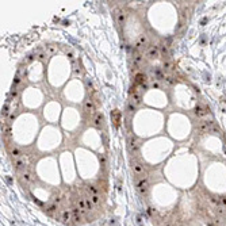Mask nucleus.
Here are the masks:
<instances>
[{"instance_id":"obj_9","label":"nucleus","mask_w":226,"mask_h":226,"mask_svg":"<svg viewBox=\"0 0 226 226\" xmlns=\"http://www.w3.org/2000/svg\"><path fill=\"white\" fill-rule=\"evenodd\" d=\"M148 35L146 34H140V35L137 37V39H136V49H141V48H144V46H146L148 45Z\"/></svg>"},{"instance_id":"obj_2","label":"nucleus","mask_w":226,"mask_h":226,"mask_svg":"<svg viewBox=\"0 0 226 226\" xmlns=\"http://www.w3.org/2000/svg\"><path fill=\"white\" fill-rule=\"evenodd\" d=\"M127 148H129V152H130L131 155H138V152H140V142L137 141L136 137H129Z\"/></svg>"},{"instance_id":"obj_15","label":"nucleus","mask_w":226,"mask_h":226,"mask_svg":"<svg viewBox=\"0 0 226 226\" xmlns=\"http://www.w3.org/2000/svg\"><path fill=\"white\" fill-rule=\"evenodd\" d=\"M10 153H11L12 159H16V160H19L22 156H23V152H22V149H20V148H18V146H12L11 150H10Z\"/></svg>"},{"instance_id":"obj_40","label":"nucleus","mask_w":226,"mask_h":226,"mask_svg":"<svg viewBox=\"0 0 226 226\" xmlns=\"http://www.w3.org/2000/svg\"><path fill=\"white\" fill-rule=\"evenodd\" d=\"M24 73H26V71H24V68H19L18 69V76H24Z\"/></svg>"},{"instance_id":"obj_19","label":"nucleus","mask_w":226,"mask_h":226,"mask_svg":"<svg viewBox=\"0 0 226 226\" xmlns=\"http://www.w3.org/2000/svg\"><path fill=\"white\" fill-rule=\"evenodd\" d=\"M173 62L171 61V60H165L164 64H162V71L165 72H172V69H173Z\"/></svg>"},{"instance_id":"obj_41","label":"nucleus","mask_w":226,"mask_h":226,"mask_svg":"<svg viewBox=\"0 0 226 226\" xmlns=\"http://www.w3.org/2000/svg\"><path fill=\"white\" fill-rule=\"evenodd\" d=\"M152 87H153V88H160L161 86H160V83H159L157 80H153L152 81Z\"/></svg>"},{"instance_id":"obj_30","label":"nucleus","mask_w":226,"mask_h":226,"mask_svg":"<svg viewBox=\"0 0 226 226\" xmlns=\"http://www.w3.org/2000/svg\"><path fill=\"white\" fill-rule=\"evenodd\" d=\"M112 119H114L115 126H118V123H119V111L118 110H114V112H112Z\"/></svg>"},{"instance_id":"obj_39","label":"nucleus","mask_w":226,"mask_h":226,"mask_svg":"<svg viewBox=\"0 0 226 226\" xmlns=\"http://www.w3.org/2000/svg\"><path fill=\"white\" fill-rule=\"evenodd\" d=\"M219 206H222V207H225V209H226V196L219 198Z\"/></svg>"},{"instance_id":"obj_23","label":"nucleus","mask_w":226,"mask_h":226,"mask_svg":"<svg viewBox=\"0 0 226 226\" xmlns=\"http://www.w3.org/2000/svg\"><path fill=\"white\" fill-rule=\"evenodd\" d=\"M2 133L4 134V136H10V133H11V126H10V123H8V122L3 123V126H2Z\"/></svg>"},{"instance_id":"obj_24","label":"nucleus","mask_w":226,"mask_h":226,"mask_svg":"<svg viewBox=\"0 0 226 226\" xmlns=\"http://www.w3.org/2000/svg\"><path fill=\"white\" fill-rule=\"evenodd\" d=\"M46 53H48V56H54L56 53H57V46L48 45V46H46Z\"/></svg>"},{"instance_id":"obj_34","label":"nucleus","mask_w":226,"mask_h":226,"mask_svg":"<svg viewBox=\"0 0 226 226\" xmlns=\"http://www.w3.org/2000/svg\"><path fill=\"white\" fill-rule=\"evenodd\" d=\"M210 203H211L213 206L218 207V206H219V198H217V196H210Z\"/></svg>"},{"instance_id":"obj_29","label":"nucleus","mask_w":226,"mask_h":226,"mask_svg":"<svg viewBox=\"0 0 226 226\" xmlns=\"http://www.w3.org/2000/svg\"><path fill=\"white\" fill-rule=\"evenodd\" d=\"M89 199H91V202H92L95 206L100 205V196L99 195H89Z\"/></svg>"},{"instance_id":"obj_25","label":"nucleus","mask_w":226,"mask_h":226,"mask_svg":"<svg viewBox=\"0 0 226 226\" xmlns=\"http://www.w3.org/2000/svg\"><path fill=\"white\" fill-rule=\"evenodd\" d=\"M164 83H165V86H167V87H172L175 84V77L171 76V75H168V76H165Z\"/></svg>"},{"instance_id":"obj_12","label":"nucleus","mask_w":226,"mask_h":226,"mask_svg":"<svg viewBox=\"0 0 226 226\" xmlns=\"http://www.w3.org/2000/svg\"><path fill=\"white\" fill-rule=\"evenodd\" d=\"M103 123H104V115H103L102 112L95 114V117H93V125H95V127L100 129L103 126Z\"/></svg>"},{"instance_id":"obj_28","label":"nucleus","mask_w":226,"mask_h":226,"mask_svg":"<svg viewBox=\"0 0 226 226\" xmlns=\"http://www.w3.org/2000/svg\"><path fill=\"white\" fill-rule=\"evenodd\" d=\"M46 57H48V53L43 52V50H39V52L37 53V58L41 60V61H45Z\"/></svg>"},{"instance_id":"obj_21","label":"nucleus","mask_w":226,"mask_h":226,"mask_svg":"<svg viewBox=\"0 0 226 226\" xmlns=\"http://www.w3.org/2000/svg\"><path fill=\"white\" fill-rule=\"evenodd\" d=\"M35 57H37V54H34V53H30V54H27L26 57L23 58V64L24 65H29V64H31V62L35 60Z\"/></svg>"},{"instance_id":"obj_46","label":"nucleus","mask_w":226,"mask_h":226,"mask_svg":"<svg viewBox=\"0 0 226 226\" xmlns=\"http://www.w3.org/2000/svg\"><path fill=\"white\" fill-rule=\"evenodd\" d=\"M176 226H184V224H181V222H177Z\"/></svg>"},{"instance_id":"obj_27","label":"nucleus","mask_w":226,"mask_h":226,"mask_svg":"<svg viewBox=\"0 0 226 226\" xmlns=\"http://www.w3.org/2000/svg\"><path fill=\"white\" fill-rule=\"evenodd\" d=\"M87 191L89 192V195H98L99 190L96 186H92V184H89V186H87Z\"/></svg>"},{"instance_id":"obj_22","label":"nucleus","mask_w":226,"mask_h":226,"mask_svg":"<svg viewBox=\"0 0 226 226\" xmlns=\"http://www.w3.org/2000/svg\"><path fill=\"white\" fill-rule=\"evenodd\" d=\"M15 168H16L18 171H22V169L24 171V169H26V162H24L22 159L16 160V161H15Z\"/></svg>"},{"instance_id":"obj_33","label":"nucleus","mask_w":226,"mask_h":226,"mask_svg":"<svg viewBox=\"0 0 226 226\" xmlns=\"http://www.w3.org/2000/svg\"><path fill=\"white\" fill-rule=\"evenodd\" d=\"M99 161H100V165H102V167H106V165H107V159H106V156L102 155V153L99 155Z\"/></svg>"},{"instance_id":"obj_3","label":"nucleus","mask_w":226,"mask_h":226,"mask_svg":"<svg viewBox=\"0 0 226 226\" xmlns=\"http://www.w3.org/2000/svg\"><path fill=\"white\" fill-rule=\"evenodd\" d=\"M146 57L150 58V60H155V58H159L160 57V48L157 45H149L146 48Z\"/></svg>"},{"instance_id":"obj_26","label":"nucleus","mask_w":226,"mask_h":226,"mask_svg":"<svg viewBox=\"0 0 226 226\" xmlns=\"http://www.w3.org/2000/svg\"><path fill=\"white\" fill-rule=\"evenodd\" d=\"M58 209V205H56V203H52V205H49V206H46V209H45V211L48 213V214H53V213L56 211V210Z\"/></svg>"},{"instance_id":"obj_16","label":"nucleus","mask_w":226,"mask_h":226,"mask_svg":"<svg viewBox=\"0 0 226 226\" xmlns=\"http://www.w3.org/2000/svg\"><path fill=\"white\" fill-rule=\"evenodd\" d=\"M146 81H148V77H146V75L145 73H137L136 75V83L138 84H141L142 87H146Z\"/></svg>"},{"instance_id":"obj_38","label":"nucleus","mask_w":226,"mask_h":226,"mask_svg":"<svg viewBox=\"0 0 226 226\" xmlns=\"http://www.w3.org/2000/svg\"><path fill=\"white\" fill-rule=\"evenodd\" d=\"M20 81H22V77H20V76H18V75H16V76L14 77V87H18V86H19Z\"/></svg>"},{"instance_id":"obj_17","label":"nucleus","mask_w":226,"mask_h":226,"mask_svg":"<svg viewBox=\"0 0 226 226\" xmlns=\"http://www.w3.org/2000/svg\"><path fill=\"white\" fill-rule=\"evenodd\" d=\"M77 207H79L81 211H83V214L88 211V207H87V200H86V198H79V199H77Z\"/></svg>"},{"instance_id":"obj_48","label":"nucleus","mask_w":226,"mask_h":226,"mask_svg":"<svg viewBox=\"0 0 226 226\" xmlns=\"http://www.w3.org/2000/svg\"><path fill=\"white\" fill-rule=\"evenodd\" d=\"M93 226H98V225H93Z\"/></svg>"},{"instance_id":"obj_37","label":"nucleus","mask_w":226,"mask_h":226,"mask_svg":"<svg viewBox=\"0 0 226 226\" xmlns=\"http://www.w3.org/2000/svg\"><path fill=\"white\" fill-rule=\"evenodd\" d=\"M86 200H87V207H88V211H91V210H93V207H95V205H93V203L91 202L89 196H87V198H86Z\"/></svg>"},{"instance_id":"obj_44","label":"nucleus","mask_w":226,"mask_h":226,"mask_svg":"<svg viewBox=\"0 0 226 226\" xmlns=\"http://www.w3.org/2000/svg\"><path fill=\"white\" fill-rule=\"evenodd\" d=\"M207 226H215L214 221H209V222H207Z\"/></svg>"},{"instance_id":"obj_45","label":"nucleus","mask_w":226,"mask_h":226,"mask_svg":"<svg viewBox=\"0 0 226 226\" xmlns=\"http://www.w3.org/2000/svg\"><path fill=\"white\" fill-rule=\"evenodd\" d=\"M181 29H183V23H179V26H177V29H176V30H177V31H180Z\"/></svg>"},{"instance_id":"obj_31","label":"nucleus","mask_w":226,"mask_h":226,"mask_svg":"<svg viewBox=\"0 0 226 226\" xmlns=\"http://www.w3.org/2000/svg\"><path fill=\"white\" fill-rule=\"evenodd\" d=\"M10 96H11V98H14V99H16L18 96H19V89H18L16 87H12V89L10 92Z\"/></svg>"},{"instance_id":"obj_8","label":"nucleus","mask_w":226,"mask_h":226,"mask_svg":"<svg viewBox=\"0 0 226 226\" xmlns=\"http://www.w3.org/2000/svg\"><path fill=\"white\" fill-rule=\"evenodd\" d=\"M72 219H73L75 224H81V219H83V211L79 207H73L72 209Z\"/></svg>"},{"instance_id":"obj_11","label":"nucleus","mask_w":226,"mask_h":226,"mask_svg":"<svg viewBox=\"0 0 226 226\" xmlns=\"http://www.w3.org/2000/svg\"><path fill=\"white\" fill-rule=\"evenodd\" d=\"M131 168H133V172L138 176H141V175H145V168H144V165L141 164V162L138 161H134L133 164H131Z\"/></svg>"},{"instance_id":"obj_18","label":"nucleus","mask_w":226,"mask_h":226,"mask_svg":"<svg viewBox=\"0 0 226 226\" xmlns=\"http://www.w3.org/2000/svg\"><path fill=\"white\" fill-rule=\"evenodd\" d=\"M133 65H134V67H137V68L142 67V65H144V56L142 54L133 56Z\"/></svg>"},{"instance_id":"obj_36","label":"nucleus","mask_w":226,"mask_h":226,"mask_svg":"<svg viewBox=\"0 0 226 226\" xmlns=\"http://www.w3.org/2000/svg\"><path fill=\"white\" fill-rule=\"evenodd\" d=\"M217 213H218L219 215L225 217L226 215V209H225V207H222V206H218V207H217Z\"/></svg>"},{"instance_id":"obj_1","label":"nucleus","mask_w":226,"mask_h":226,"mask_svg":"<svg viewBox=\"0 0 226 226\" xmlns=\"http://www.w3.org/2000/svg\"><path fill=\"white\" fill-rule=\"evenodd\" d=\"M214 121H211V119H207V121H200L199 123H198V126H196V130H198V133H200V134H203V133H207V131H210V129H211L213 126H214Z\"/></svg>"},{"instance_id":"obj_32","label":"nucleus","mask_w":226,"mask_h":226,"mask_svg":"<svg viewBox=\"0 0 226 226\" xmlns=\"http://www.w3.org/2000/svg\"><path fill=\"white\" fill-rule=\"evenodd\" d=\"M160 52L162 53V54L165 56V57H168V54H169V46L168 45H161V49H160Z\"/></svg>"},{"instance_id":"obj_43","label":"nucleus","mask_w":226,"mask_h":226,"mask_svg":"<svg viewBox=\"0 0 226 226\" xmlns=\"http://www.w3.org/2000/svg\"><path fill=\"white\" fill-rule=\"evenodd\" d=\"M14 119H15V114H11V115H10V118H8V123H10L11 121H14Z\"/></svg>"},{"instance_id":"obj_47","label":"nucleus","mask_w":226,"mask_h":226,"mask_svg":"<svg viewBox=\"0 0 226 226\" xmlns=\"http://www.w3.org/2000/svg\"><path fill=\"white\" fill-rule=\"evenodd\" d=\"M165 226H171V225H169V224H167V225H165Z\"/></svg>"},{"instance_id":"obj_10","label":"nucleus","mask_w":226,"mask_h":226,"mask_svg":"<svg viewBox=\"0 0 226 226\" xmlns=\"http://www.w3.org/2000/svg\"><path fill=\"white\" fill-rule=\"evenodd\" d=\"M22 180H23L26 184L33 183L34 181V173L30 171V169H24V171L22 172Z\"/></svg>"},{"instance_id":"obj_5","label":"nucleus","mask_w":226,"mask_h":226,"mask_svg":"<svg viewBox=\"0 0 226 226\" xmlns=\"http://www.w3.org/2000/svg\"><path fill=\"white\" fill-rule=\"evenodd\" d=\"M115 20L119 27H123L126 23V12L123 10H117L115 11Z\"/></svg>"},{"instance_id":"obj_6","label":"nucleus","mask_w":226,"mask_h":226,"mask_svg":"<svg viewBox=\"0 0 226 226\" xmlns=\"http://www.w3.org/2000/svg\"><path fill=\"white\" fill-rule=\"evenodd\" d=\"M141 103V93L140 91H133V88H131L130 91V104L133 106V107H136V106H138Z\"/></svg>"},{"instance_id":"obj_13","label":"nucleus","mask_w":226,"mask_h":226,"mask_svg":"<svg viewBox=\"0 0 226 226\" xmlns=\"http://www.w3.org/2000/svg\"><path fill=\"white\" fill-rule=\"evenodd\" d=\"M61 219H62V224L64 225H69V222H71V219H72V211H69L68 209L62 210Z\"/></svg>"},{"instance_id":"obj_7","label":"nucleus","mask_w":226,"mask_h":226,"mask_svg":"<svg viewBox=\"0 0 226 226\" xmlns=\"http://www.w3.org/2000/svg\"><path fill=\"white\" fill-rule=\"evenodd\" d=\"M137 188L138 191H140L141 194H146L148 190H149V181H148V179H140L137 183Z\"/></svg>"},{"instance_id":"obj_42","label":"nucleus","mask_w":226,"mask_h":226,"mask_svg":"<svg viewBox=\"0 0 226 226\" xmlns=\"http://www.w3.org/2000/svg\"><path fill=\"white\" fill-rule=\"evenodd\" d=\"M210 131H213V133H219V131H221V130H219V127L217 126V125H214V126H213L211 129H210Z\"/></svg>"},{"instance_id":"obj_35","label":"nucleus","mask_w":226,"mask_h":226,"mask_svg":"<svg viewBox=\"0 0 226 226\" xmlns=\"http://www.w3.org/2000/svg\"><path fill=\"white\" fill-rule=\"evenodd\" d=\"M8 110H10V108H8V104L5 103V104L2 107V115H3V117H7V115L10 114V111H8Z\"/></svg>"},{"instance_id":"obj_4","label":"nucleus","mask_w":226,"mask_h":226,"mask_svg":"<svg viewBox=\"0 0 226 226\" xmlns=\"http://www.w3.org/2000/svg\"><path fill=\"white\" fill-rule=\"evenodd\" d=\"M83 108H84V112H86L87 115H95L96 106H95V103H93L91 99H87L86 102H84Z\"/></svg>"},{"instance_id":"obj_14","label":"nucleus","mask_w":226,"mask_h":226,"mask_svg":"<svg viewBox=\"0 0 226 226\" xmlns=\"http://www.w3.org/2000/svg\"><path fill=\"white\" fill-rule=\"evenodd\" d=\"M206 114H207V108H205L203 106H196V107L194 108V115L198 117V118L205 117Z\"/></svg>"},{"instance_id":"obj_20","label":"nucleus","mask_w":226,"mask_h":226,"mask_svg":"<svg viewBox=\"0 0 226 226\" xmlns=\"http://www.w3.org/2000/svg\"><path fill=\"white\" fill-rule=\"evenodd\" d=\"M153 73H155V79L157 80V81H164V79H165V75L162 73V71L161 69H155L153 71Z\"/></svg>"}]
</instances>
